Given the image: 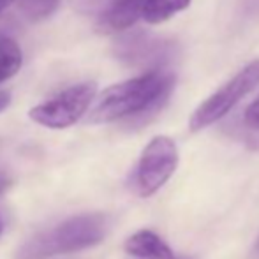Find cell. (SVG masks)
Listing matches in <instances>:
<instances>
[{
  "label": "cell",
  "mask_w": 259,
  "mask_h": 259,
  "mask_svg": "<svg viewBox=\"0 0 259 259\" xmlns=\"http://www.w3.org/2000/svg\"><path fill=\"white\" fill-rule=\"evenodd\" d=\"M21 62H23V55L18 42L11 37H0V83L16 76Z\"/></svg>",
  "instance_id": "obj_10"
},
{
  "label": "cell",
  "mask_w": 259,
  "mask_h": 259,
  "mask_svg": "<svg viewBox=\"0 0 259 259\" xmlns=\"http://www.w3.org/2000/svg\"><path fill=\"white\" fill-rule=\"evenodd\" d=\"M173 72L152 71L106 89L89 115L90 123L127 120L133 127L143 125L166 106L175 89Z\"/></svg>",
  "instance_id": "obj_1"
},
{
  "label": "cell",
  "mask_w": 259,
  "mask_h": 259,
  "mask_svg": "<svg viewBox=\"0 0 259 259\" xmlns=\"http://www.w3.org/2000/svg\"><path fill=\"white\" fill-rule=\"evenodd\" d=\"M113 53L127 67L143 72L166 71L180 55L178 42L148 30H131L113 45Z\"/></svg>",
  "instance_id": "obj_3"
},
{
  "label": "cell",
  "mask_w": 259,
  "mask_h": 259,
  "mask_svg": "<svg viewBox=\"0 0 259 259\" xmlns=\"http://www.w3.org/2000/svg\"><path fill=\"white\" fill-rule=\"evenodd\" d=\"M11 2H14V0H0V13H2L6 7H9Z\"/></svg>",
  "instance_id": "obj_16"
},
{
  "label": "cell",
  "mask_w": 259,
  "mask_h": 259,
  "mask_svg": "<svg viewBox=\"0 0 259 259\" xmlns=\"http://www.w3.org/2000/svg\"><path fill=\"white\" fill-rule=\"evenodd\" d=\"M147 0H118L99 16L97 28L104 34L123 32L143 18V7Z\"/></svg>",
  "instance_id": "obj_7"
},
{
  "label": "cell",
  "mask_w": 259,
  "mask_h": 259,
  "mask_svg": "<svg viewBox=\"0 0 259 259\" xmlns=\"http://www.w3.org/2000/svg\"><path fill=\"white\" fill-rule=\"evenodd\" d=\"M109 217L106 213L74 215L60 224L35 233L23 242L16 252V259H45L57 254H69L96 247L108 236Z\"/></svg>",
  "instance_id": "obj_2"
},
{
  "label": "cell",
  "mask_w": 259,
  "mask_h": 259,
  "mask_svg": "<svg viewBox=\"0 0 259 259\" xmlns=\"http://www.w3.org/2000/svg\"><path fill=\"white\" fill-rule=\"evenodd\" d=\"M9 187H11V178L7 175H0V194H4Z\"/></svg>",
  "instance_id": "obj_15"
},
{
  "label": "cell",
  "mask_w": 259,
  "mask_h": 259,
  "mask_svg": "<svg viewBox=\"0 0 259 259\" xmlns=\"http://www.w3.org/2000/svg\"><path fill=\"white\" fill-rule=\"evenodd\" d=\"M257 85H259V58L250 62V64H247L242 71L236 72L228 83H224L217 92H213L206 101H203L196 108V111L191 116V122H189L191 131L192 133H198V131L206 129V127L213 125L221 118H224Z\"/></svg>",
  "instance_id": "obj_4"
},
{
  "label": "cell",
  "mask_w": 259,
  "mask_h": 259,
  "mask_svg": "<svg viewBox=\"0 0 259 259\" xmlns=\"http://www.w3.org/2000/svg\"><path fill=\"white\" fill-rule=\"evenodd\" d=\"M69 6L79 14H103L118 0H67Z\"/></svg>",
  "instance_id": "obj_12"
},
{
  "label": "cell",
  "mask_w": 259,
  "mask_h": 259,
  "mask_svg": "<svg viewBox=\"0 0 259 259\" xmlns=\"http://www.w3.org/2000/svg\"><path fill=\"white\" fill-rule=\"evenodd\" d=\"M9 103H11L9 92H6V90H0V113H2L7 106H9Z\"/></svg>",
  "instance_id": "obj_14"
},
{
  "label": "cell",
  "mask_w": 259,
  "mask_h": 259,
  "mask_svg": "<svg viewBox=\"0 0 259 259\" xmlns=\"http://www.w3.org/2000/svg\"><path fill=\"white\" fill-rule=\"evenodd\" d=\"M127 254L138 259H173V250L157 233L150 229H140L127 238L123 245Z\"/></svg>",
  "instance_id": "obj_8"
},
{
  "label": "cell",
  "mask_w": 259,
  "mask_h": 259,
  "mask_svg": "<svg viewBox=\"0 0 259 259\" xmlns=\"http://www.w3.org/2000/svg\"><path fill=\"white\" fill-rule=\"evenodd\" d=\"M96 92L97 89L94 83H79L69 87L52 99L34 106L28 111V116L35 123L48 129H65L74 125L85 115L96 97Z\"/></svg>",
  "instance_id": "obj_5"
},
{
  "label": "cell",
  "mask_w": 259,
  "mask_h": 259,
  "mask_svg": "<svg viewBox=\"0 0 259 259\" xmlns=\"http://www.w3.org/2000/svg\"><path fill=\"white\" fill-rule=\"evenodd\" d=\"M243 122L250 131H257L259 133V97L247 106L245 113H243Z\"/></svg>",
  "instance_id": "obj_13"
},
{
  "label": "cell",
  "mask_w": 259,
  "mask_h": 259,
  "mask_svg": "<svg viewBox=\"0 0 259 259\" xmlns=\"http://www.w3.org/2000/svg\"><path fill=\"white\" fill-rule=\"evenodd\" d=\"M2 231H4V222H2V219H0V235H2Z\"/></svg>",
  "instance_id": "obj_17"
},
{
  "label": "cell",
  "mask_w": 259,
  "mask_h": 259,
  "mask_svg": "<svg viewBox=\"0 0 259 259\" xmlns=\"http://www.w3.org/2000/svg\"><path fill=\"white\" fill-rule=\"evenodd\" d=\"M257 250H259V242H257Z\"/></svg>",
  "instance_id": "obj_18"
},
{
  "label": "cell",
  "mask_w": 259,
  "mask_h": 259,
  "mask_svg": "<svg viewBox=\"0 0 259 259\" xmlns=\"http://www.w3.org/2000/svg\"><path fill=\"white\" fill-rule=\"evenodd\" d=\"M60 0H21L20 11L32 21L45 20V18L52 16L55 9L58 7Z\"/></svg>",
  "instance_id": "obj_11"
},
{
  "label": "cell",
  "mask_w": 259,
  "mask_h": 259,
  "mask_svg": "<svg viewBox=\"0 0 259 259\" xmlns=\"http://www.w3.org/2000/svg\"><path fill=\"white\" fill-rule=\"evenodd\" d=\"M178 148L167 136H157L145 147L134 175V187L143 198L155 194L177 171Z\"/></svg>",
  "instance_id": "obj_6"
},
{
  "label": "cell",
  "mask_w": 259,
  "mask_h": 259,
  "mask_svg": "<svg viewBox=\"0 0 259 259\" xmlns=\"http://www.w3.org/2000/svg\"><path fill=\"white\" fill-rule=\"evenodd\" d=\"M192 0H147L143 7V20L150 25H159L187 9Z\"/></svg>",
  "instance_id": "obj_9"
}]
</instances>
